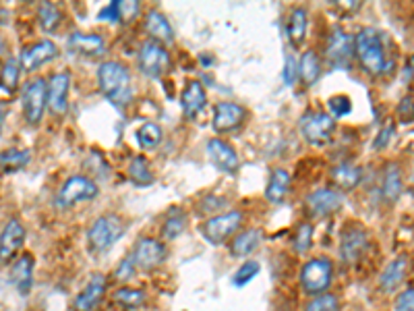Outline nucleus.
Here are the masks:
<instances>
[{
	"label": "nucleus",
	"instance_id": "nucleus-1",
	"mask_svg": "<svg viewBox=\"0 0 414 311\" xmlns=\"http://www.w3.org/2000/svg\"><path fill=\"white\" fill-rule=\"evenodd\" d=\"M98 81H100V89L104 91V96L112 104L127 106L131 102V75L125 65H120L116 61L102 63L98 68Z\"/></svg>",
	"mask_w": 414,
	"mask_h": 311
},
{
	"label": "nucleus",
	"instance_id": "nucleus-2",
	"mask_svg": "<svg viewBox=\"0 0 414 311\" xmlns=\"http://www.w3.org/2000/svg\"><path fill=\"white\" fill-rule=\"evenodd\" d=\"M354 52L358 56L361 67L371 75H379L385 71V52L381 44V36L375 29L365 27L358 31V36L354 38Z\"/></svg>",
	"mask_w": 414,
	"mask_h": 311
},
{
	"label": "nucleus",
	"instance_id": "nucleus-3",
	"mask_svg": "<svg viewBox=\"0 0 414 311\" xmlns=\"http://www.w3.org/2000/svg\"><path fill=\"white\" fill-rule=\"evenodd\" d=\"M123 235H125V224H123V220L118 216H114V214L100 216L95 223L91 224V228H89L88 233L89 249L93 253H104Z\"/></svg>",
	"mask_w": 414,
	"mask_h": 311
},
{
	"label": "nucleus",
	"instance_id": "nucleus-4",
	"mask_svg": "<svg viewBox=\"0 0 414 311\" xmlns=\"http://www.w3.org/2000/svg\"><path fill=\"white\" fill-rule=\"evenodd\" d=\"M299 129H301V135L305 137V141H309L311 146H326L333 135L336 121L327 112L309 111L303 114Z\"/></svg>",
	"mask_w": 414,
	"mask_h": 311
},
{
	"label": "nucleus",
	"instance_id": "nucleus-5",
	"mask_svg": "<svg viewBox=\"0 0 414 311\" xmlns=\"http://www.w3.org/2000/svg\"><path fill=\"white\" fill-rule=\"evenodd\" d=\"M333 276L331 262L326 258H315L309 260L301 270V287L306 295H321L329 289Z\"/></svg>",
	"mask_w": 414,
	"mask_h": 311
},
{
	"label": "nucleus",
	"instance_id": "nucleus-6",
	"mask_svg": "<svg viewBox=\"0 0 414 311\" xmlns=\"http://www.w3.org/2000/svg\"><path fill=\"white\" fill-rule=\"evenodd\" d=\"M137 65H139V71L143 75H148L152 79H160L170 67V54L164 48V44H157L153 40H148L139 48Z\"/></svg>",
	"mask_w": 414,
	"mask_h": 311
},
{
	"label": "nucleus",
	"instance_id": "nucleus-7",
	"mask_svg": "<svg viewBox=\"0 0 414 311\" xmlns=\"http://www.w3.org/2000/svg\"><path fill=\"white\" fill-rule=\"evenodd\" d=\"M242 212L239 210H228V212H222L212 216L207 223L201 226L203 230V237L209 241L212 245H222L226 239H230L242 224Z\"/></svg>",
	"mask_w": 414,
	"mask_h": 311
},
{
	"label": "nucleus",
	"instance_id": "nucleus-8",
	"mask_svg": "<svg viewBox=\"0 0 414 311\" xmlns=\"http://www.w3.org/2000/svg\"><path fill=\"white\" fill-rule=\"evenodd\" d=\"M93 198H98V185L83 175H73L63 183V187L56 195V205L58 208H73L79 201L93 200Z\"/></svg>",
	"mask_w": 414,
	"mask_h": 311
},
{
	"label": "nucleus",
	"instance_id": "nucleus-9",
	"mask_svg": "<svg viewBox=\"0 0 414 311\" xmlns=\"http://www.w3.org/2000/svg\"><path fill=\"white\" fill-rule=\"evenodd\" d=\"M48 106V86L44 79H31L23 91V114L29 125H38Z\"/></svg>",
	"mask_w": 414,
	"mask_h": 311
},
{
	"label": "nucleus",
	"instance_id": "nucleus-10",
	"mask_svg": "<svg viewBox=\"0 0 414 311\" xmlns=\"http://www.w3.org/2000/svg\"><path fill=\"white\" fill-rule=\"evenodd\" d=\"M131 255L137 270L152 272V270H155V267L164 264V260H166V247H164L162 241H157V239L143 237V239L137 241Z\"/></svg>",
	"mask_w": 414,
	"mask_h": 311
},
{
	"label": "nucleus",
	"instance_id": "nucleus-11",
	"mask_svg": "<svg viewBox=\"0 0 414 311\" xmlns=\"http://www.w3.org/2000/svg\"><path fill=\"white\" fill-rule=\"evenodd\" d=\"M207 156L212 160V164L218 168L224 175H237L240 168V160L234 148L226 141H222L218 137L207 141Z\"/></svg>",
	"mask_w": 414,
	"mask_h": 311
},
{
	"label": "nucleus",
	"instance_id": "nucleus-12",
	"mask_svg": "<svg viewBox=\"0 0 414 311\" xmlns=\"http://www.w3.org/2000/svg\"><path fill=\"white\" fill-rule=\"evenodd\" d=\"M354 52V40L340 27H336L327 38L326 58L331 67H344Z\"/></svg>",
	"mask_w": 414,
	"mask_h": 311
},
{
	"label": "nucleus",
	"instance_id": "nucleus-13",
	"mask_svg": "<svg viewBox=\"0 0 414 311\" xmlns=\"http://www.w3.org/2000/svg\"><path fill=\"white\" fill-rule=\"evenodd\" d=\"M68 88H71V75L66 71L54 73L48 83V111L54 116H63L68 108Z\"/></svg>",
	"mask_w": 414,
	"mask_h": 311
},
{
	"label": "nucleus",
	"instance_id": "nucleus-14",
	"mask_svg": "<svg viewBox=\"0 0 414 311\" xmlns=\"http://www.w3.org/2000/svg\"><path fill=\"white\" fill-rule=\"evenodd\" d=\"M56 54H58V48L52 40H40V42H36V44H31L29 48L23 50L19 63H21L23 71L29 73V71H36L46 63L54 61Z\"/></svg>",
	"mask_w": 414,
	"mask_h": 311
},
{
	"label": "nucleus",
	"instance_id": "nucleus-15",
	"mask_svg": "<svg viewBox=\"0 0 414 311\" xmlns=\"http://www.w3.org/2000/svg\"><path fill=\"white\" fill-rule=\"evenodd\" d=\"M25 243V228L19 220H9L2 228V237H0V258L2 264L6 266L9 262L15 260V255L19 253V249Z\"/></svg>",
	"mask_w": 414,
	"mask_h": 311
},
{
	"label": "nucleus",
	"instance_id": "nucleus-16",
	"mask_svg": "<svg viewBox=\"0 0 414 311\" xmlns=\"http://www.w3.org/2000/svg\"><path fill=\"white\" fill-rule=\"evenodd\" d=\"M242 118H244L242 106L234 104V102H219L214 108L212 125H214L216 133H228V131H234L237 127H240Z\"/></svg>",
	"mask_w": 414,
	"mask_h": 311
},
{
	"label": "nucleus",
	"instance_id": "nucleus-17",
	"mask_svg": "<svg viewBox=\"0 0 414 311\" xmlns=\"http://www.w3.org/2000/svg\"><path fill=\"white\" fill-rule=\"evenodd\" d=\"M340 208H342V195L333 189H317L306 198V210L317 218L329 216Z\"/></svg>",
	"mask_w": 414,
	"mask_h": 311
},
{
	"label": "nucleus",
	"instance_id": "nucleus-18",
	"mask_svg": "<svg viewBox=\"0 0 414 311\" xmlns=\"http://www.w3.org/2000/svg\"><path fill=\"white\" fill-rule=\"evenodd\" d=\"M106 292V276L93 274L83 290L75 297V311H93Z\"/></svg>",
	"mask_w": 414,
	"mask_h": 311
},
{
	"label": "nucleus",
	"instance_id": "nucleus-19",
	"mask_svg": "<svg viewBox=\"0 0 414 311\" xmlns=\"http://www.w3.org/2000/svg\"><path fill=\"white\" fill-rule=\"evenodd\" d=\"M367 251V235L352 226V228H346L342 239H340V253H342V260L348 262V264H354L363 258V253Z\"/></svg>",
	"mask_w": 414,
	"mask_h": 311
},
{
	"label": "nucleus",
	"instance_id": "nucleus-20",
	"mask_svg": "<svg viewBox=\"0 0 414 311\" xmlns=\"http://www.w3.org/2000/svg\"><path fill=\"white\" fill-rule=\"evenodd\" d=\"M205 102H207L205 88L197 79H191L180 93V108H182L185 118H195L197 114L205 108Z\"/></svg>",
	"mask_w": 414,
	"mask_h": 311
},
{
	"label": "nucleus",
	"instance_id": "nucleus-21",
	"mask_svg": "<svg viewBox=\"0 0 414 311\" xmlns=\"http://www.w3.org/2000/svg\"><path fill=\"white\" fill-rule=\"evenodd\" d=\"M9 280L21 295H27L31 290V282H33V258L29 253H23L11 264Z\"/></svg>",
	"mask_w": 414,
	"mask_h": 311
},
{
	"label": "nucleus",
	"instance_id": "nucleus-22",
	"mask_svg": "<svg viewBox=\"0 0 414 311\" xmlns=\"http://www.w3.org/2000/svg\"><path fill=\"white\" fill-rule=\"evenodd\" d=\"M66 44H68V48L73 52L83 54V56H93V58L102 56L106 52V42L100 36H95V34H81V31H77V34H73L68 38Z\"/></svg>",
	"mask_w": 414,
	"mask_h": 311
},
{
	"label": "nucleus",
	"instance_id": "nucleus-23",
	"mask_svg": "<svg viewBox=\"0 0 414 311\" xmlns=\"http://www.w3.org/2000/svg\"><path fill=\"white\" fill-rule=\"evenodd\" d=\"M408 266H410V260L406 255H400L393 262H390L388 267L381 272V278H379L381 290L383 292H392V290L398 289L404 282L406 274H408Z\"/></svg>",
	"mask_w": 414,
	"mask_h": 311
},
{
	"label": "nucleus",
	"instance_id": "nucleus-24",
	"mask_svg": "<svg viewBox=\"0 0 414 311\" xmlns=\"http://www.w3.org/2000/svg\"><path fill=\"white\" fill-rule=\"evenodd\" d=\"M145 31L152 36V40L157 42V44H170V42H175V29H172V25L168 23V19L162 13H157V11H150L145 15Z\"/></svg>",
	"mask_w": 414,
	"mask_h": 311
},
{
	"label": "nucleus",
	"instance_id": "nucleus-25",
	"mask_svg": "<svg viewBox=\"0 0 414 311\" xmlns=\"http://www.w3.org/2000/svg\"><path fill=\"white\" fill-rule=\"evenodd\" d=\"M306 27H309V15L303 6H294L288 15V40L294 48H301L306 38Z\"/></svg>",
	"mask_w": 414,
	"mask_h": 311
},
{
	"label": "nucleus",
	"instance_id": "nucleus-26",
	"mask_svg": "<svg viewBox=\"0 0 414 311\" xmlns=\"http://www.w3.org/2000/svg\"><path fill=\"white\" fill-rule=\"evenodd\" d=\"M288 189H290V175H288V170H284V168L271 170L269 180H267V187H265V198H267V201L282 203L286 193H288Z\"/></svg>",
	"mask_w": 414,
	"mask_h": 311
},
{
	"label": "nucleus",
	"instance_id": "nucleus-27",
	"mask_svg": "<svg viewBox=\"0 0 414 311\" xmlns=\"http://www.w3.org/2000/svg\"><path fill=\"white\" fill-rule=\"evenodd\" d=\"M259 245H262V233L257 228H249V230H242L240 235L234 237V241L230 245V251H232L234 258H247Z\"/></svg>",
	"mask_w": 414,
	"mask_h": 311
},
{
	"label": "nucleus",
	"instance_id": "nucleus-28",
	"mask_svg": "<svg viewBox=\"0 0 414 311\" xmlns=\"http://www.w3.org/2000/svg\"><path fill=\"white\" fill-rule=\"evenodd\" d=\"M361 178H363V170H361L358 166H354V164L342 162V164H338V166L331 168V180H333L340 189H344V191L354 189V187L361 183Z\"/></svg>",
	"mask_w": 414,
	"mask_h": 311
},
{
	"label": "nucleus",
	"instance_id": "nucleus-29",
	"mask_svg": "<svg viewBox=\"0 0 414 311\" xmlns=\"http://www.w3.org/2000/svg\"><path fill=\"white\" fill-rule=\"evenodd\" d=\"M299 75H301V79H303V83H305L306 88H311V86H315L319 81V77H321V61H319V56L313 50H306L305 54H303V58L299 63Z\"/></svg>",
	"mask_w": 414,
	"mask_h": 311
},
{
	"label": "nucleus",
	"instance_id": "nucleus-30",
	"mask_svg": "<svg viewBox=\"0 0 414 311\" xmlns=\"http://www.w3.org/2000/svg\"><path fill=\"white\" fill-rule=\"evenodd\" d=\"M402 193V173L395 164H390L383 173V180H381V195L388 203H393V201L400 198Z\"/></svg>",
	"mask_w": 414,
	"mask_h": 311
},
{
	"label": "nucleus",
	"instance_id": "nucleus-31",
	"mask_svg": "<svg viewBox=\"0 0 414 311\" xmlns=\"http://www.w3.org/2000/svg\"><path fill=\"white\" fill-rule=\"evenodd\" d=\"M129 178L137 187H150L153 183V173L143 156H135L129 162Z\"/></svg>",
	"mask_w": 414,
	"mask_h": 311
},
{
	"label": "nucleus",
	"instance_id": "nucleus-32",
	"mask_svg": "<svg viewBox=\"0 0 414 311\" xmlns=\"http://www.w3.org/2000/svg\"><path fill=\"white\" fill-rule=\"evenodd\" d=\"M145 292L139 289H129V287H120L118 290H114L112 295V301L118 305V307H125V310H137L145 303Z\"/></svg>",
	"mask_w": 414,
	"mask_h": 311
},
{
	"label": "nucleus",
	"instance_id": "nucleus-33",
	"mask_svg": "<svg viewBox=\"0 0 414 311\" xmlns=\"http://www.w3.org/2000/svg\"><path fill=\"white\" fill-rule=\"evenodd\" d=\"M185 224H187V214L182 208H175L170 212V216L166 218V223L162 226V237L166 241H175L180 237V233L185 230Z\"/></svg>",
	"mask_w": 414,
	"mask_h": 311
},
{
	"label": "nucleus",
	"instance_id": "nucleus-34",
	"mask_svg": "<svg viewBox=\"0 0 414 311\" xmlns=\"http://www.w3.org/2000/svg\"><path fill=\"white\" fill-rule=\"evenodd\" d=\"M0 162H2V173H17L25 168L29 164V152L27 150H4L2 156H0Z\"/></svg>",
	"mask_w": 414,
	"mask_h": 311
},
{
	"label": "nucleus",
	"instance_id": "nucleus-35",
	"mask_svg": "<svg viewBox=\"0 0 414 311\" xmlns=\"http://www.w3.org/2000/svg\"><path fill=\"white\" fill-rule=\"evenodd\" d=\"M21 63L17 58H9L4 61L2 65V93L11 96L15 89H17V83H19V73H21Z\"/></svg>",
	"mask_w": 414,
	"mask_h": 311
},
{
	"label": "nucleus",
	"instance_id": "nucleus-36",
	"mask_svg": "<svg viewBox=\"0 0 414 311\" xmlns=\"http://www.w3.org/2000/svg\"><path fill=\"white\" fill-rule=\"evenodd\" d=\"M137 141L143 150H153L162 143V127L155 123H145L137 131Z\"/></svg>",
	"mask_w": 414,
	"mask_h": 311
},
{
	"label": "nucleus",
	"instance_id": "nucleus-37",
	"mask_svg": "<svg viewBox=\"0 0 414 311\" xmlns=\"http://www.w3.org/2000/svg\"><path fill=\"white\" fill-rule=\"evenodd\" d=\"M38 19H40V27L46 34H52L61 25V11L52 2H42V6L38 11Z\"/></svg>",
	"mask_w": 414,
	"mask_h": 311
},
{
	"label": "nucleus",
	"instance_id": "nucleus-38",
	"mask_svg": "<svg viewBox=\"0 0 414 311\" xmlns=\"http://www.w3.org/2000/svg\"><path fill=\"white\" fill-rule=\"evenodd\" d=\"M259 274V262H244L242 266L237 270V274L232 276V285L234 287H244V285H249L255 276Z\"/></svg>",
	"mask_w": 414,
	"mask_h": 311
},
{
	"label": "nucleus",
	"instance_id": "nucleus-39",
	"mask_svg": "<svg viewBox=\"0 0 414 311\" xmlns=\"http://www.w3.org/2000/svg\"><path fill=\"white\" fill-rule=\"evenodd\" d=\"M311 241H313V226L303 223L299 228H296V235H294V239H292L294 251H296V253H305V251H309Z\"/></svg>",
	"mask_w": 414,
	"mask_h": 311
},
{
	"label": "nucleus",
	"instance_id": "nucleus-40",
	"mask_svg": "<svg viewBox=\"0 0 414 311\" xmlns=\"http://www.w3.org/2000/svg\"><path fill=\"white\" fill-rule=\"evenodd\" d=\"M338 307H340V301L336 295H319L306 303L305 311H338Z\"/></svg>",
	"mask_w": 414,
	"mask_h": 311
},
{
	"label": "nucleus",
	"instance_id": "nucleus-41",
	"mask_svg": "<svg viewBox=\"0 0 414 311\" xmlns=\"http://www.w3.org/2000/svg\"><path fill=\"white\" fill-rule=\"evenodd\" d=\"M327 106L331 111V116H336V118H342L352 111V102H350L348 96H333V98H329Z\"/></svg>",
	"mask_w": 414,
	"mask_h": 311
},
{
	"label": "nucleus",
	"instance_id": "nucleus-42",
	"mask_svg": "<svg viewBox=\"0 0 414 311\" xmlns=\"http://www.w3.org/2000/svg\"><path fill=\"white\" fill-rule=\"evenodd\" d=\"M141 4L137 0H118V21L120 23H131L137 15H139Z\"/></svg>",
	"mask_w": 414,
	"mask_h": 311
},
{
	"label": "nucleus",
	"instance_id": "nucleus-43",
	"mask_svg": "<svg viewBox=\"0 0 414 311\" xmlns=\"http://www.w3.org/2000/svg\"><path fill=\"white\" fill-rule=\"evenodd\" d=\"M398 118L402 121V123H413L414 121V100L413 98H404V100H400V104H398Z\"/></svg>",
	"mask_w": 414,
	"mask_h": 311
},
{
	"label": "nucleus",
	"instance_id": "nucleus-44",
	"mask_svg": "<svg viewBox=\"0 0 414 311\" xmlns=\"http://www.w3.org/2000/svg\"><path fill=\"white\" fill-rule=\"evenodd\" d=\"M224 208H226V200H222V198H207V200H203L199 203V212L201 214H214V212H219Z\"/></svg>",
	"mask_w": 414,
	"mask_h": 311
},
{
	"label": "nucleus",
	"instance_id": "nucleus-45",
	"mask_svg": "<svg viewBox=\"0 0 414 311\" xmlns=\"http://www.w3.org/2000/svg\"><path fill=\"white\" fill-rule=\"evenodd\" d=\"M296 75H299V65H296L294 56L288 54L286 56V67H284V81H286V86H294Z\"/></svg>",
	"mask_w": 414,
	"mask_h": 311
},
{
	"label": "nucleus",
	"instance_id": "nucleus-46",
	"mask_svg": "<svg viewBox=\"0 0 414 311\" xmlns=\"http://www.w3.org/2000/svg\"><path fill=\"white\" fill-rule=\"evenodd\" d=\"M395 311H414V289L400 292L395 299Z\"/></svg>",
	"mask_w": 414,
	"mask_h": 311
},
{
	"label": "nucleus",
	"instance_id": "nucleus-47",
	"mask_svg": "<svg viewBox=\"0 0 414 311\" xmlns=\"http://www.w3.org/2000/svg\"><path fill=\"white\" fill-rule=\"evenodd\" d=\"M135 270H137V266H135V262H133V255H129L127 260H123V262H120V266H118V270H116V278L127 282L133 274H135Z\"/></svg>",
	"mask_w": 414,
	"mask_h": 311
},
{
	"label": "nucleus",
	"instance_id": "nucleus-48",
	"mask_svg": "<svg viewBox=\"0 0 414 311\" xmlns=\"http://www.w3.org/2000/svg\"><path fill=\"white\" fill-rule=\"evenodd\" d=\"M392 135H393V125H385L381 131H379V135H377V139H375V148L377 150H381V148H385L390 141H392Z\"/></svg>",
	"mask_w": 414,
	"mask_h": 311
},
{
	"label": "nucleus",
	"instance_id": "nucleus-49",
	"mask_svg": "<svg viewBox=\"0 0 414 311\" xmlns=\"http://www.w3.org/2000/svg\"><path fill=\"white\" fill-rule=\"evenodd\" d=\"M100 19L102 21H118V0L110 2L108 6H104L100 11Z\"/></svg>",
	"mask_w": 414,
	"mask_h": 311
}]
</instances>
